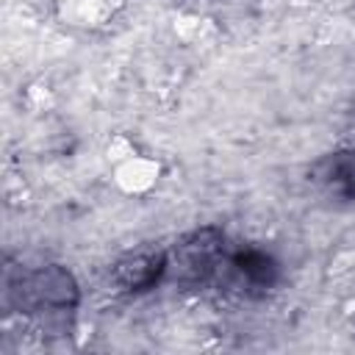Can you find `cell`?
I'll return each instance as SVG.
<instances>
[{
  "label": "cell",
  "mask_w": 355,
  "mask_h": 355,
  "mask_svg": "<svg viewBox=\"0 0 355 355\" xmlns=\"http://www.w3.org/2000/svg\"><path fill=\"white\" fill-rule=\"evenodd\" d=\"M22 297L36 308H69L78 300V288L67 269L44 266L25 277Z\"/></svg>",
  "instance_id": "obj_1"
},
{
  "label": "cell",
  "mask_w": 355,
  "mask_h": 355,
  "mask_svg": "<svg viewBox=\"0 0 355 355\" xmlns=\"http://www.w3.org/2000/svg\"><path fill=\"white\" fill-rule=\"evenodd\" d=\"M164 269H166V261L161 252H133L114 266V280L128 291H141L153 286Z\"/></svg>",
  "instance_id": "obj_2"
},
{
  "label": "cell",
  "mask_w": 355,
  "mask_h": 355,
  "mask_svg": "<svg viewBox=\"0 0 355 355\" xmlns=\"http://www.w3.org/2000/svg\"><path fill=\"white\" fill-rule=\"evenodd\" d=\"M161 178V164L144 153H130L128 158L114 164V183L125 194H144Z\"/></svg>",
  "instance_id": "obj_3"
},
{
  "label": "cell",
  "mask_w": 355,
  "mask_h": 355,
  "mask_svg": "<svg viewBox=\"0 0 355 355\" xmlns=\"http://www.w3.org/2000/svg\"><path fill=\"white\" fill-rule=\"evenodd\" d=\"M119 0H61V17L69 25L94 28L116 11Z\"/></svg>",
  "instance_id": "obj_4"
},
{
  "label": "cell",
  "mask_w": 355,
  "mask_h": 355,
  "mask_svg": "<svg viewBox=\"0 0 355 355\" xmlns=\"http://www.w3.org/2000/svg\"><path fill=\"white\" fill-rule=\"evenodd\" d=\"M347 183H349V191L355 194V166L349 169V178H347Z\"/></svg>",
  "instance_id": "obj_5"
}]
</instances>
